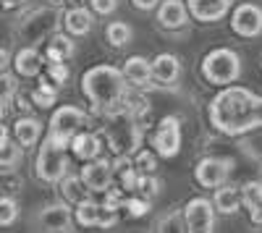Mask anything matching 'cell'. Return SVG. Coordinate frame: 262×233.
<instances>
[{"mask_svg": "<svg viewBox=\"0 0 262 233\" xmlns=\"http://www.w3.org/2000/svg\"><path fill=\"white\" fill-rule=\"evenodd\" d=\"M55 97H58L55 87H50V84H42V87L34 92V105H37V108H53Z\"/></svg>", "mask_w": 262, "mask_h": 233, "instance_id": "83f0119b", "label": "cell"}, {"mask_svg": "<svg viewBox=\"0 0 262 233\" xmlns=\"http://www.w3.org/2000/svg\"><path fill=\"white\" fill-rule=\"evenodd\" d=\"M8 58H11V53H8V48H3V60H0V66H3V68H8V63H11Z\"/></svg>", "mask_w": 262, "mask_h": 233, "instance_id": "e575fe53", "label": "cell"}, {"mask_svg": "<svg viewBox=\"0 0 262 233\" xmlns=\"http://www.w3.org/2000/svg\"><path fill=\"white\" fill-rule=\"evenodd\" d=\"M126 74L116 66H92L81 76V92L92 102V110L97 113H113L116 105L126 100Z\"/></svg>", "mask_w": 262, "mask_h": 233, "instance_id": "7a4b0ae2", "label": "cell"}, {"mask_svg": "<svg viewBox=\"0 0 262 233\" xmlns=\"http://www.w3.org/2000/svg\"><path fill=\"white\" fill-rule=\"evenodd\" d=\"M74 53H76V45H74V39L66 37V34L53 37L50 45H48V58L50 60H69Z\"/></svg>", "mask_w": 262, "mask_h": 233, "instance_id": "cb8c5ba5", "label": "cell"}, {"mask_svg": "<svg viewBox=\"0 0 262 233\" xmlns=\"http://www.w3.org/2000/svg\"><path fill=\"white\" fill-rule=\"evenodd\" d=\"M18 218V204L13 197H3L0 199V225L3 228H11Z\"/></svg>", "mask_w": 262, "mask_h": 233, "instance_id": "4316f807", "label": "cell"}, {"mask_svg": "<svg viewBox=\"0 0 262 233\" xmlns=\"http://www.w3.org/2000/svg\"><path fill=\"white\" fill-rule=\"evenodd\" d=\"M231 29L238 34V37H259L262 34V8L254 6V3H242L236 6L233 13H231Z\"/></svg>", "mask_w": 262, "mask_h": 233, "instance_id": "9c48e42d", "label": "cell"}, {"mask_svg": "<svg viewBox=\"0 0 262 233\" xmlns=\"http://www.w3.org/2000/svg\"><path fill=\"white\" fill-rule=\"evenodd\" d=\"M186 6L191 18L202 21V24H215L231 11V0H186Z\"/></svg>", "mask_w": 262, "mask_h": 233, "instance_id": "8fae6325", "label": "cell"}, {"mask_svg": "<svg viewBox=\"0 0 262 233\" xmlns=\"http://www.w3.org/2000/svg\"><path fill=\"white\" fill-rule=\"evenodd\" d=\"M123 207H126V213L131 215V218H142V215H147V209H149V199H126L123 202Z\"/></svg>", "mask_w": 262, "mask_h": 233, "instance_id": "f546056e", "label": "cell"}, {"mask_svg": "<svg viewBox=\"0 0 262 233\" xmlns=\"http://www.w3.org/2000/svg\"><path fill=\"white\" fill-rule=\"evenodd\" d=\"M202 76L215 87H228L242 76V58L231 48H215L202 58Z\"/></svg>", "mask_w": 262, "mask_h": 233, "instance_id": "277c9868", "label": "cell"}, {"mask_svg": "<svg viewBox=\"0 0 262 233\" xmlns=\"http://www.w3.org/2000/svg\"><path fill=\"white\" fill-rule=\"evenodd\" d=\"M60 189H63V197H66V199L79 204V202H84V199H86V189H90V186L84 183V178H81V176H71V178H66V181H63V186H60Z\"/></svg>", "mask_w": 262, "mask_h": 233, "instance_id": "d4e9b609", "label": "cell"}, {"mask_svg": "<svg viewBox=\"0 0 262 233\" xmlns=\"http://www.w3.org/2000/svg\"><path fill=\"white\" fill-rule=\"evenodd\" d=\"M63 24H66V29H69V34H74V37H84V34H90V32H92L95 18H92V13L86 11V8H71V11H66Z\"/></svg>", "mask_w": 262, "mask_h": 233, "instance_id": "ac0fdd59", "label": "cell"}, {"mask_svg": "<svg viewBox=\"0 0 262 233\" xmlns=\"http://www.w3.org/2000/svg\"><path fill=\"white\" fill-rule=\"evenodd\" d=\"M92 8H95V13L107 16V13H113L118 8V0H92Z\"/></svg>", "mask_w": 262, "mask_h": 233, "instance_id": "4dcf8cb0", "label": "cell"}, {"mask_svg": "<svg viewBox=\"0 0 262 233\" xmlns=\"http://www.w3.org/2000/svg\"><path fill=\"white\" fill-rule=\"evenodd\" d=\"M139 178H142V176H137L134 171H131V168H126V173L121 176V183H123L126 192H134V189L139 186Z\"/></svg>", "mask_w": 262, "mask_h": 233, "instance_id": "1f68e13d", "label": "cell"}, {"mask_svg": "<svg viewBox=\"0 0 262 233\" xmlns=\"http://www.w3.org/2000/svg\"><path fill=\"white\" fill-rule=\"evenodd\" d=\"M242 197H244V207L249 209V218L254 223H262V183L259 181L244 183Z\"/></svg>", "mask_w": 262, "mask_h": 233, "instance_id": "7402d4cb", "label": "cell"}, {"mask_svg": "<svg viewBox=\"0 0 262 233\" xmlns=\"http://www.w3.org/2000/svg\"><path fill=\"white\" fill-rule=\"evenodd\" d=\"M18 162H21V144L11 142L8 126H0V168L3 171H13Z\"/></svg>", "mask_w": 262, "mask_h": 233, "instance_id": "2e32d148", "label": "cell"}, {"mask_svg": "<svg viewBox=\"0 0 262 233\" xmlns=\"http://www.w3.org/2000/svg\"><path fill=\"white\" fill-rule=\"evenodd\" d=\"M134 3V8H139V11H152V8H158L163 0H131Z\"/></svg>", "mask_w": 262, "mask_h": 233, "instance_id": "836d02e7", "label": "cell"}, {"mask_svg": "<svg viewBox=\"0 0 262 233\" xmlns=\"http://www.w3.org/2000/svg\"><path fill=\"white\" fill-rule=\"evenodd\" d=\"M76 220V213H71L66 204H48L37 215V223L42 230H71Z\"/></svg>", "mask_w": 262, "mask_h": 233, "instance_id": "4fadbf2b", "label": "cell"}, {"mask_svg": "<svg viewBox=\"0 0 262 233\" xmlns=\"http://www.w3.org/2000/svg\"><path fill=\"white\" fill-rule=\"evenodd\" d=\"M48 76H50V81H55V84H66V79H69V66H66L63 60H50Z\"/></svg>", "mask_w": 262, "mask_h": 233, "instance_id": "f1b7e54d", "label": "cell"}, {"mask_svg": "<svg viewBox=\"0 0 262 233\" xmlns=\"http://www.w3.org/2000/svg\"><path fill=\"white\" fill-rule=\"evenodd\" d=\"M13 68L18 76H24V79H34L39 76L42 71V55L34 50V48H24V50H18L16 58H13Z\"/></svg>", "mask_w": 262, "mask_h": 233, "instance_id": "9a60e30c", "label": "cell"}, {"mask_svg": "<svg viewBox=\"0 0 262 233\" xmlns=\"http://www.w3.org/2000/svg\"><path fill=\"white\" fill-rule=\"evenodd\" d=\"M152 76H155V81H160V84H176L179 76H181L179 58L170 55V53L158 55L155 60H152Z\"/></svg>", "mask_w": 262, "mask_h": 233, "instance_id": "5bb4252c", "label": "cell"}, {"mask_svg": "<svg viewBox=\"0 0 262 233\" xmlns=\"http://www.w3.org/2000/svg\"><path fill=\"white\" fill-rule=\"evenodd\" d=\"M71 150H74V155H76L79 160L90 162V160H95V157L100 155L102 144H100V139H97L95 134H90V131H79V134L71 139Z\"/></svg>", "mask_w": 262, "mask_h": 233, "instance_id": "e0dca14e", "label": "cell"}, {"mask_svg": "<svg viewBox=\"0 0 262 233\" xmlns=\"http://www.w3.org/2000/svg\"><path fill=\"white\" fill-rule=\"evenodd\" d=\"M215 207H217V213L221 215H233L238 207L244 204V197H242V192L238 189H233V186H221V189H215Z\"/></svg>", "mask_w": 262, "mask_h": 233, "instance_id": "ffe728a7", "label": "cell"}, {"mask_svg": "<svg viewBox=\"0 0 262 233\" xmlns=\"http://www.w3.org/2000/svg\"><path fill=\"white\" fill-rule=\"evenodd\" d=\"M81 178H84L86 186H90V192H107L111 183H113V162L102 160V157H95V160H90L84 165Z\"/></svg>", "mask_w": 262, "mask_h": 233, "instance_id": "30bf717a", "label": "cell"}, {"mask_svg": "<svg viewBox=\"0 0 262 233\" xmlns=\"http://www.w3.org/2000/svg\"><path fill=\"white\" fill-rule=\"evenodd\" d=\"M139 168L147 171V173H152V171H155V155H152V152H142L139 155Z\"/></svg>", "mask_w": 262, "mask_h": 233, "instance_id": "d6a6232c", "label": "cell"}, {"mask_svg": "<svg viewBox=\"0 0 262 233\" xmlns=\"http://www.w3.org/2000/svg\"><path fill=\"white\" fill-rule=\"evenodd\" d=\"M189 6L186 0H163L158 6V24L163 29H184L189 21Z\"/></svg>", "mask_w": 262, "mask_h": 233, "instance_id": "7c38bea8", "label": "cell"}, {"mask_svg": "<svg viewBox=\"0 0 262 233\" xmlns=\"http://www.w3.org/2000/svg\"><path fill=\"white\" fill-rule=\"evenodd\" d=\"M66 147H71L69 142H63L53 134L45 136L39 152H37V178L45 183H58L66 178V171H69V160H66Z\"/></svg>", "mask_w": 262, "mask_h": 233, "instance_id": "3957f363", "label": "cell"}, {"mask_svg": "<svg viewBox=\"0 0 262 233\" xmlns=\"http://www.w3.org/2000/svg\"><path fill=\"white\" fill-rule=\"evenodd\" d=\"M100 215H102V204L92 202V199H84L76 204V223L81 228H95L100 225Z\"/></svg>", "mask_w": 262, "mask_h": 233, "instance_id": "603a6c76", "label": "cell"}, {"mask_svg": "<svg viewBox=\"0 0 262 233\" xmlns=\"http://www.w3.org/2000/svg\"><path fill=\"white\" fill-rule=\"evenodd\" d=\"M84 121H86V115H84L81 108H76V105H63V108H58V110L53 113L48 134H53V136H58V139H63V142L71 144V139L79 134V129H81Z\"/></svg>", "mask_w": 262, "mask_h": 233, "instance_id": "8992f818", "label": "cell"}, {"mask_svg": "<svg viewBox=\"0 0 262 233\" xmlns=\"http://www.w3.org/2000/svg\"><path fill=\"white\" fill-rule=\"evenodd\" d=\"M107 42H111L113 48H123L131 42V27L126 24V21H111L107 24Z\"/></svg>", "mask_w": 262, "mask_h": 233, "instance_id": "484cf974", "label": "cell"}, {"mask_svg": "<svg viewBox=\"0 0 262 233\" xmlns=\"http://www.w3.org/2000/svg\"><path fill=\"white\" fill-rule=\"evenodd\" d=\"M152 147L160 157H176L181 150V121L176 115H168L160 121L155 136H152Z\"/></svg>", "mask_w": 262, "mask_h": 233, "instance_id": "ba28073f", "label": "cell"}, {"mask_svg": "<svg viewBox=\"0 0 262 233\" xmlns=\"http://www.w3.org/2000/svg\"><path fill=\"white\" fill-rule=\"evenodd\" d=\"M123 74H126V79L131 84H137V87H144L149 79H155L152 76V63L147 58H142V55H131L126 60V66H123Z\"/></svg>", "mask_w": 262, "mask_h": 233, "instance_id": "d6986e66", "label": "cell"}, {"mask_svg": "<svg viewBox=\"0 0 262 233\" xmlns=\"http://www.w3.org/2000/svg\"><path fill=\"white\" fill-rule=\"evenodd\" d=\"M231 168H233V162L228 157H205L196 162L194 178L202 189H221L231 176Z\"/></svg>", "mask_w": 262, "mask_h": 233, "instance_id": "52a82bcc", "label": "cell"}, {"mask_svg": "<svg viewBox=\"0 0 262 233\" xmlns=\"http://www.w3.org/2000/svg\"><path fill=\"white\" fill-rule=\"evenodd\" d=\"M215 209H217L215 202L205 197L189 199V204L184 207V230H191V233L215 230Z\"/></svg>", "mask_w": 262, "mask_h": 233, "instance_id": "5b68a950", "label": "cell"}, {"mask_svg": "<svg viewBox=\"0 0 262 233\" xmlns=\"http://www.w3.org/2000/svg\"><path fill=\"white\" fill-rule=\"evenodd\" d=\"M13 136L21 147H29L37 144V139L42 136V123L37 118H18L13 123Z\"/></svg>", "mask_w": 262, "mask_h": 233, "instance_id": "44dd1931", "label": "cell"}, {"mask_svg": "<svg viewBox=\"0 0 262 233\" xmlns=\"http://www.w3.org/2000/svg\"><path fill=\"white\" fill-rule=\"evenodd\" d=\"M207 115L221 134L242 136L247 131L262 129V97L252 95L247 87L228 84L223 92L212 97Z\"/></svg>", "mask_w": 262, "mask_h": 233, "instance_id": "6da1fadb", "label": "cell"}]
</instances>
